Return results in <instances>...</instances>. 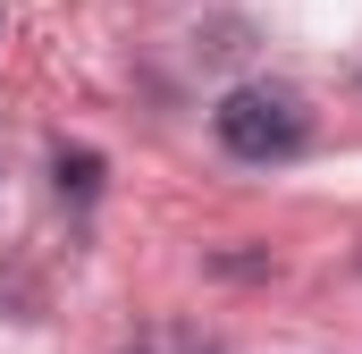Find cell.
<instances>
[{
    "mask_svg": "<svg viewBox=\"0 0 362 354\" xmlns=\"http://www.w3.org/2000/svg\"><path fill=\"white\" fill-rule=\"evenodd\" d=\"M211 127H219V144H228L236 161H295L303 135H312L303 101H295L286 85H236V93H219Z\"/></svg>",
    "mask_w": 362,
    "mask_h": 354,
    "instance_id": "1",
    "label": "cell"
}]
</instances>
